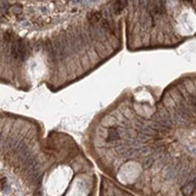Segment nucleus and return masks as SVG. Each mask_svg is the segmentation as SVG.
I'll return each mask as SVG.
<instances>
[{"instance_id":"1","label":"nucleus","mask_w":196,"mask_h":196,"mask_svg":"<svg viewBox=\"0 0 196 196\" xmlns=\"http://www.w3.org/2000/svg\"><path fill=\"white\" fill-rule=\"evenodd\" d=\"M27 52H28L27 45L21 40L14 42L11 46V55L15 60H24L27 56Z\"/></svg>"},{"instance_id":"2","label":"nucleus","mask_w":196,"mask_h":196,"mask_svg":"<svg viewBox=\"0 0 196 196\" xmlns=\"http://www.w3.org/2000/svg\"><path fill=\"white\" fill-rule=\"evenodd\" d=\"M127 6V0H116V3L112 6V12L115 14H119Z\"/></svg>"},{"instance_id":"3","label":"nucleus","mask_w":196,"mask_h":196,"mask_svg":"<svg viewBox=\"0 0 196 196\" xmlns=\"http://www.w3.org/2000/svg\"><path fill=\"white\" fill-rule=\"evenodd\" d=\"M89 20H90L91 23H97L98 20H100V18H102V14L100 12H93V13H90L89 14Z\"/></svg>"},{"instance_id":"4","label":"nucleus","mask_w":196,"mask_h":196,"mask_svg":"<svg viewBox=\"0 0 196 196\" xmlns=\"http://www.w3.org/2000/svg\"><path fill=\"white\" fill-rule=\"evenodd\" d=\"M118 137H119L118 131L116 129H114V128H110L109 129V134H108V139L109 141H114V139H117Z\"/></svg>"},{"instance_id":"5","label":"nucleus","mask_w":196,"mask_h":196,"mask_svg":"<svg viewBox=\"0 0 196 196\" xmlns=\"http://www.w3.org/2000/svg\"><path fill=\"white\" fill-rule=\"evenodd\" d=\"M193 190H194V184L190 182V183H188L187 186H184L183 188H182V191L186 194V195H189V194H191L193 193Z\"/></svg>"},{"instance_id":"6","label":"nucleus","mask_w":196,"mask_h":196,"mask_svg":"<svg viewBox=\"0 0 196 196\" xmlns=\"http://www.w3.org/2000/svg\"><path fill=\"white\" fill-rule=\"evenodd\" d=\"M12 11H13L15 14H19V13H21L23 8H21V6H19V5H15V6L12 7Z\"/></svg>"},{"instance_id":"7","label":"nucleus","mask_w":196,"mask_h":196,"mask_svg":"<svg viewBox=\"0 0 196 196\" xmlns=\"http://www.w3.org/2000/svg\"><path fill=\"white\" fill-rule=\"evenodd\" d=\"M184 1H191V0H184Z\"/></svg>"}]
</instances>
